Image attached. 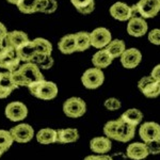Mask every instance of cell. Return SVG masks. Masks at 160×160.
I'll list each match as a JSON object with an SVG mask.
<instances>
[{"mask_svg":"<svg viewBox=\"0 0 160 160\" xmlns=\"http://www.w3.org/2000/svg\"><path fill=\"white\" fill-rule=\"evenodd\" d=\"M11 78L13 83L17 88L27 87L30 88L34 83L44 80V76L41 72V68L35 63H22L20 64L18 69L11 73Z\"/></svg>","mask_w":160,"mask_h":160,"instance_id":"cell-1","label":"cell"},{"mask_svg":"<svg viewBox=\"0 0 160 160\" xmlns=\"http://www.w3.org/2000/svg\"><path fill=\"white\" fill-rule=\"evenodd\" d=\"M28 89L33 96L42 100H51L56 98L59 92L58 87L55 82L47 81L45 79L37 82Z\"/></svg>","mask_w":160,"mask_h":160,"instance_id":"cell-2","label":"cell"},{"mask_svg":"<svg viewBox=\"0 0 160 160\" xmlns=\"http://www.w3.org/2000/svg\"><path fill=\"white\" fill-rule=\"evenodd\" d=\"M22 64V61L17 57L16 50L2 45L0 47V68L7 69L9 73H13Z\"/></svg>","mask_w":160,"mask_h":160,"instance_id":"cell-3","label":"cell"},{"mask_svg":"<svg viewBox=\"0 0 160 160\" xmlns=\"http://www.w3.org/2000/svg\"><path fill=\"white\" fill-rule=\"evenodd\" d=\"M63 112L72 118H81L87 112V104L80 97H69L63 104Z\"/></svg>","mask_w":160,"mask_h":160,"instance_id":"cell-4","label":"cell"},{"mask_svg":"<svg viewBox=\"0 0 160 160\" xmlns=\"http://www.w3.org/2000/svg\"><path fill=\"white\" fill-rule=\"evenodd\" d=\"M105 81V75L102 69L91 68L87 69L81 76V82L84 88L89 90H95L102 86Z\"/></svg>","mask_w":160,"mask_h":160,"instance_id":"cell-5","label":"cell"},{"mask_svg":"<svg viewBox=\"0 0 160 160\" xmlns=\"http://www.w3.org/2000/svg\"><path fill=\"white\" fill-rule=\"evenodd\" d=\"M138 89L148 98H156L160 95V82L156 81L153 77H142L138 81Z\"/></svg>","mask_w":160,"mask_h":160,"instance_id":"cell-6","label":"cell"},{"mask_svg":"<svg viewBox=\"0 0 160 160\" xmlns=\"http://www.w3.org/2000/svg\"><path fill=\"white\" fill-rule=\"evenodd\" d=\"M91 35V46L97 49H105L109 43L112 41L111 32L107 28L99 27L96 28L90 33Z\"/></svg>","mask_w":160,"mask_h":160,"instance_id":"cell-7","label":"cell"},{"mask_svg":"<svg viewBox=\"0 0 160 160\" xmlns=\"http://www.w3.org/2000/svg\"><path fill=\"white\" fill-rule=\"evenodd\" d=\"M4 114L12 122H19V121H22L27 118V106L20 102H12L7 105Z\"/></svg>","mask_w":160,"mask_h":160,"instance_id":"cell-8","label":"cell"},{"mask_svg":"<svg viewBox=\"0 0 160 160\" xmlns=\"http://www.w3.org/2000/svg\"><path fill=\"white\" fill-rule=\"evenodd\" d=\"M139 136L144 143L160 140V125L156 122H145L139 128Z\"/></svg>","mask_w":160,"mask_h":160,"instance_id":"cell-9","label":"cell"},{"mask_svg":"<svg viewBox=\"0 0 160 160\" xmlns=\"http://www.w3.org/2000/svg\"><path fill=\"white\" fill-rule=\"evenodd\" d=\"M10 132L13 137V140L17 143H28L34 137V130H33L32 126L26 123L14 126L10 130Z\"/></svg>","mask_w":160,"mask_h":160,"instance_id":"cell-10","label":"cell"},{"mask_svg":"<svg viewBox=\"0 0 160 160\" xmlns=\"http://www.w3.org/2000/svg\"><path fill=\"white\" fill-rule=\"evenodd\" d=\"M137 7L142 18H153L160 12V0H140Z\"/></svg>","mask_w":160,"mask_h":160,"instance_id":"cell-11","label":"cell"},{"mask_svg":"<svg viewBox=\"0 0 160 160\" xmlns=\"http://www.w3.org/2000/svg\"><path fill=\"white\" fill-rule=\"evenodd\" d=\"M121 64L124 68L132 69L139 66V64L142 61V53L137 48H128L124 51V53L121 57Z\"/></svg>","mask_w":160,"mask_h":160,"instance_id":"cell-12","label":"cell"},{"mask_svg":"<svg viewBox=\"0 0 160 160\" xmlns=\"http://www.w3.org/2000/svg\"><path fill=\"white\" fill-rule=\"evenodd\" d=\"M148 30V25L145 22V19L141 16L132 17L128 20L127 24V32L128 34L135 38H141L144 34H146Z\"/></svg>","mask_w":160,"mask_h":160,"instance_id":"cell-13","label":"cell"},{"mask_svg":"<svg viewBox=\"0 0 160 160\" xmlns=\"http://www.w3.org/2000/svg\"><path fill=\"white\" fill-rule=\"evenodd\" d=\"M29 38L22 31H12V32H8L3 40V45L7 47H10L12 49L17 50L20 46H22L24 44L29 42Z\"/></svg>","mask_w":160,"mask_h":160,"instance_id":"cell-14","label":"cell"},{"mask_svg":"<svg viewBox=\"0 0 160 160\" xmlns=\"http://www.w3.org/2000/svg\"><path fill=\"white\" fill-rule=\"evenodd\" d=\"M126 156L127 158L132 160H143L148 157V145L144 142H135L130 143L126 148Z\"/></svg>","mask_w":160,"mask_h":160,"instance_id":"cell-15","label":"cell"},{"mask_svg":"<svg viewBox=\"0 0 160 160\" xmlns=\"http://www.w3.org/2000/svg\"><path fill=\"white\" fill-rule=\"evenodd\" d=\"M110 15L114 19L120 20V22H127L131 17V9L129 6L121 1H118L113 3L110 7Z\"/></svg>","mask_w":160,"mask_h":160,"instance_id":"cell-16","label":"cell"},{"mask_svg":"<svg viewBox=\"0 0 160 160\" xmlns=\"http://www.w3.org/2000/svg\"><path fill=\"white\" fill-rule=\"evenodd\" d=\"M90 148L97 155H106L112 148L111 140L107 137H95L90 141Z\"/></svg>","mask_w":160,"mask_h":160,"instance_id":"cell-17","label":"cell"},{"mask_svg":"<svg viewBox=\"0 0 160 160\" xmlns=\"http://www.w3.org/2000/svg\"><path fill=\"white\" fill-rule=\"evenodd\" d=\"M47 1H40V0H20L17 4V8L22 13L25 14H32V13L41 12L43 13Z\"/></svg>","mask_w":160,"mask_h":160,"instance_id":"cell-18","label":"cell"},{"mask_svg":"<svg viewBox=\"0 0 160 160\" xmlns=\"http://www.w3.org/2000/svg\"><path fill=\"white\" fill-rule=\"evenodd\" d=\"M16 53L22 63H29V62L32 63L34 58L38 55V51L32 41H29V42L24 44L22 46H20L18 49L16 50Z\"/></svg>","mask_w":160,"mask_h":160,"instance_id":"cell-19","label":"cell"},{"mask_svg":"<svg viewBox=\"0 0 160 160\" xmlns=\"http://www.w3.org/2000/svg\"><path fill=\"white\" fill-rule=\"evenodd\" d=\"M136 135V126L130 125L128 123H125L121 120V124L118 128L115 141L122 142V143H127L135 138Z\"/></svg>","mask_w":160,"mask_h":160,"instance_id":"cell-20","label":"cell"},{"mask_svg":"<svg viewBox=\"0 0 160 160\" xmlns=\"http://www.w3.org/2000/svg\"><path fill=\"white\" fill-rule=\"evenodd\" d=\"M15 89H17V87L13 83L11 73L0 72V98H7Z\"/></svg>","mask_w":160,"mask_h":160,"instance_id":"cell-21","label":"cell"},{"mask_svg":"<svg viewBox=\"0 0 160 160\" xmlns=\"http://www.w3.org/2000/svg\"><path fill=\"white\" fill-rule=\"evenodd\" d=\"M113 58L111 57L106 49H100L95 52L92 57V64L94 68L102 69L106 68L112 63Z\"/></svg>","mask_w":160,"mask_h":160,"instance_id":"cell-22","label":"cell"},{"mask_svg":"<svg viewBox=\"0 0 160 160\" xmlns=\"http://www.w3.org/2000/svg\"><path fill=\"white\" fill-rule=\"evenodd\" d=\"M37 141L40 144H53L58 142V131L52 128H43L37 133Z\"/></svg>","mask_w":160,"mask_h":160,"instance_id":"cell-23","label":"cell"},{"mask_svg":"<svg viewBox=\"0 0 160 160\" xmlns=\"http://www.w3.org/2000/svg\"><path fill=\"white\" fill-rule=\"evenodd\" d=\"M120 118L123 122L128 123L137 127L143 121V113L137 108H130V109L126 110L125 112H123Z\"/></svg>","mask_w":160,"mask_h":160,"instance_id":"cell-24","label":"cell"},{"mask_svg":"<svg viewBox=\"0 0 160 160\" xmlns=\"http://www.w3.org/2000/svg\"><path fill=\"white\" fill-rule=\"evenodd\" d=\"M57 131H58V142L57 143H75L79 139V132L76 128H65V129H59Z\"/></svg>","mask_w":160,"mask_h":160,"instance_id":"cell-25","label":"cell"},{"mask_svg":"<svg viewBox=\"0 0 160 160\" xmlns=\"http://www.w3.org/2000/svg\"><path fill=\"white\" fill-rule=\"evenodd\" d=\"M59 50L64 55H71V53L77 51L76 48V40L75 34H66L59 41L58 44Z\"/></svg>","mask_w":160,"mask_h":160,"instance_id":"cell-26","label":"cell"},{"mask_svg":"<svg viewBox=\"0 0 160 160\" xmlns=\"http://www.w3.org/2000/svg\"><path fill=\"white\" fill-rule=\"evenodd\" d=\"M105 49L113 59H117L122 57L124 51L126 50V45L122 40H112Z\"/></svg>","mask_w":160,"mask_h":160,"instance_id":"cell-27","label":"cell"},{"mask_svg":"<svg viewBox=\"0 0 160 160\" xmlns=\"http://www.w3.org/2000/svg\"><path fill=\"white\" fill-rule=\"evenodd\" d=\"M72 4L83 15L91 14L95 10V0H71Z\"/></svg>","mask_w":160,"mask_h":160,"instance_id":"cell-28","label":"cell"},{"mask_svg":"<svg viewBox=\"0 0 160 160\" xmlns=\"http://www.w3.org/2000/svg\"><path fill=\"white\" fill-rule=\"evenodd\" d=\"M75 40H76L77 51H84L89 49L91 46V35L86 31L75 33Z\"/></svg>","mask_w":160,"mask_h":160,"instance_id":"cell-29","label":"cell"},{"mask_svg":"<svg viewBox=\"0 0 160 160\" xmlns=\"http://www.w3.org/2000/svg\"><path fill=\"white\" fill-rule=\"evenodd\" d=\"M34 44L35 48L38 55H43V56H51L52 52V45L49 41H47L46 38H37L32 41Z\"/></svg>","mask_w":160,"mask_h":160,"instance_id":"cell-30","label":"cell"},{"mask_svg":"<svg viewBox=\"0 0 160 160\" xmlns=\"http://www.w3.org/2000/svg\"><path fill=\"white\" fill-rule=\"evenodd\" d=\"M121 124V118H118V120H113V121H109L105 124L104 126V135L105 137L109 138L110 140H115V137H117V131L118 128Z\"/></svg>","mask_w":160,"mask_h":160,"instance_id":"cell-31","label":"cell"},{"mask_svg":"<svg viewBox=\"0 0 160 160\" xmlns=\"http://www.w3.org/2000/svg\"><path fill=\"white\" fill-rule=\"evenodd\" d=\"M13 142V137L10 132V130H4V129H0V151L2 153L7 152L8 149L12 146Z\"/></svg>","mask_w":160,"mask_h":160,"instance_id":"cell-32","label":"cell"},{"mask_svg":"<svg viewBox=\"0 0 160 160\" xmlns=\"http://www.w3.org/2000/svg\"><path fill=\"white\" fill-rule=\"evenodd\" d=\"M104 106L106 109L109 111H118L122 107V102H121V100L117 98V97H109V98H107L105 100Z\"/></svg>","mask_w":160,"mask_h":160,"instance_id":"cell-33","label":"cell"},{"mask_svg":"<svg viewBox=\"0 0 160 160\" xmlns=\"http://www.w3.org/2000/svg\"><path fill=\"white\" fill-rule=\"evenodd\" d=\"M146 145H148L149 155L160 154V140L151 141V142H148V143H146Z\"/></svg>","mask_w":160,"mask_h":160,"instance_id":"cell-34","label":"cell"},{"mask_svg":"<svg viewBox=\"0 0 160 160\" xmlns=\"http://www.w3.org/2000/svg\"><path fill=\"white\" fill-rule=\"evenodd\" d=\"M148 41L154 45H160V29H153L149 31Z\"/></svg>","mask_w":160,"mask_h":160,"instance_id":"cell-35","label":"cell"},{"mask_svg":"<svg viewBox=\"0 0 160 160\" xmlns=\"http://www.w3.org/2000/svg\"><path fill=\"white\" fill-rule=\"evenodd\" d=\"M57 8H58V3H57L56 0H48L43 13H45V14H50V13H53L56 11Z\"/></svg>","mask_w":160,"mask_h":160,"instance_id":"cell-36","label":"cell"},{"mask_svg":"<svg viewBox=\"0 0 160 160\" xmlns=\"http://www.w3.org/2000/svg\"><path fill=\"white\" fill-rule=\"evenodd\" d=\"M53 63H55V61H53V58L51 56H49V57H47V58H46L45 60L42 62V63L38 64V66L41 69H49V68H52Z\"/></svg>","mask_w":160,"mask_h":160,"instance_id":"cell-37","label":"cell"},{"mask_svg":"<svg viewBox=\"0 0 160 160\" xmlns=\"http://www.w3.org/2000/svg\"><path fill=\"white\" fill-rule=\"evenodd\" d=\"M151 76L153 77L156 81L160 82V64H157V65L152 69Z\"/></svg>","mask_w":160,"mask_h":160,"instance_id":"cell-38","label":"cell"},{"mask_svg":"<svg viewBox=\"0 0 160 160\" xmlns=\"http://www.w3.org/2000/svg\"><path fill=\"white\" fill-rule=\"evenodd\" d=\"M112 160H127V156L124 153H115L113 155H111Z\"/></svg>","mask_w":160,"mask_h":160,"instance_id":"cell-39","label":"cell"},{"mask_svg":"<svg viewBox=\"0 0 160 160\" xmlns=\"http://www.w3.org/2000/svg\"><path fill=\"white\" fill-rule=\"evenodd\" d=\"M7 34H8V30L6 26L0 22V41H3Z\"/></svg>","mask_w":160,"mask_h":160,"instance_id":"cell-40","label":"cell"},{"mask_svg":"<svg viewBox=\"0 0 160 160\" xmlns=\"http://www.w3.org/2000/svg\"><path fill=\"white\" fill-rule=\"evenodd\" d=\"M83 160H102V156L100 155H89Z\"/></svg>","mask_w":160,"mask_h":160,"instance_id":"cell-41","label":"cell"},{"mask_svg":"<svg viewBox=\"0 0 160 160\" xmlns=\"http://www.w3.org/2000/svg\"><path fill=\"white\" fill-rule=\"evenodd\" d=\"M9 3H11V4H15V6H17V4L19 3V1L20 0H7Z\"/></svg>","mask_w":160,"mask_h":160,"instance_id":"cell-42","label":"cell"},{"mask_svg":"<svg viewBox=\"0 0 160 160\" xmlns=\"http://www.w3.org/2000/svg\"><path fill=\"white\" fill-rule=\"evenodd\" d=\"M2 154H3V153H2V152L0 151V157H1V155H2Z\"/></svg>","mask_w":160,"mask_h":160,"instance_id":"cell-43","label":"cell"},{"mask_svg":"<svg viewBox=\"0 0 160 160\" xmlns=\"http://www.w3.org/2000/svg\"><path fill=\"white\" fill-rule=\"evenodd\" d=\"M40 1H47V0H40Z\"/></svg>","mask_w":160,"mask_h":160,"instance_id":"cell-44","label":"cell"}]
</instances>
